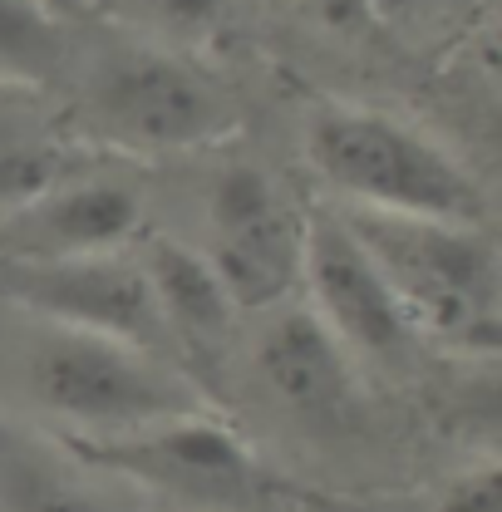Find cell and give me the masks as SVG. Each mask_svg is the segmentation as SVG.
Listing matches in <instances>:
<instances>
[{
    "label": "cell",
    "instance_id": "14",
    "mask_svg": "<svg viewBox=\"0 0 502 512\" xmlns=\"http://www.w3.org/2000/svg\"><path fill=\"white\" fill-rule=\"evenodd\" d=\"M10 512H109L99 493L40 463H10Z\"/></svg>",
    "mask_w": 502,
    "mask_h": 512
},
{
    "label": "cell",
    "instance_id": "8",
    "mask_svg": "<svg viewBox=\"0 0 502 512\" xmlns=\"http://www.w3.org/2000/svg\"><path fill=\"white\" fill-rule=\"evenodd\" d=\"M320 325L355 355V360H404L419 335L399 311L394 291L384 286L370 252L355 242L345 217L320 202L306 212V247H301V291Z\"/></svg>",
    "mask_w": 502,
    "mask_h": 512
},
{
    "label": "cell",
    "instance_id": "10",
    "mask_svg": "<svg viewBox=\"0 0 502 512\" xmlns=\"http://www.w3.org/2000/svg\"><path fill=\"white\" fill-rule=\"evenodd\" d=\"M256 335V370L266 389L306 424H345L360 404L355 355L320 325L301 296L261 311Z\"/></svg>",
    "mask_w": 502,
    "mask_h": 512
},
{
    "label": "cell",
    "instance_id": "9",
    "mask_svg": "<svg viewBox=\"0 0 502 512\" xmlns=\"http://www.w3.org/2000/svg\"><path fill=\"white\" fill-rule=\"evenodd\" d=\"M143 237V197L109 173H69L40 197L0 212V256L50 261V256L128 252Z\"/></svg>",
    "mask_w": 502,
    "mask_h": 512
},
{
    "label": "cell",
    "instance_id": "1",
    "mask_svg": "<svg viewBox=\"0 0 502 512\" xmlns=\"http://www.w3.org/2000/svg\"><path fill=\"white\" fill-rule=\"evenodd\" d=\"M335 207V202H330ZM370 252L419 345L493 355L502 345V266L488 227L335 207Z\"/></svg>",
    "mask_w": 502,
    "mask_h": 512
},
{
    "label": "cell",
    "instance_id": "3",
    "mask_svg": "<svg viewBox=\"0 0 502 512\" xmlns=\"http://www.w3.org/2000/svg\"><path fill=\"white\" fill-rule=\"evenodd\" d=\"M306 163L335 207L488 227V192L434 133L384 109L330 104L306 124Z\"/></svg>",
    "mask_w": 502,
    "mask_h": 512
},
{
    "label": "cell",
    "instance_id": "11",
    "mask_svg": "<svg viewBox=\"0 0 502 512\" xmlns=\"http://www.w3.org/2000/svg\"><path fill=\"white\" fill-rule=\"evenodd\" d=\"M138 266H143V281H148V296H153V311L158 325L168 335V350L173 360H212L232 325H237V306L227 296V286L217 281L212 261L202 256V247H188L178 237H163V232H143L138 237Z\"/></svg>",
    "mask_w": 502,
    "mask_h": 512
},
{
    "label": "cell",
    "instance_id": "15",
    "mask_svg": "<svg viewBox=\"0 0 502 512\" xmlns=\"http://www.w3.org/2000/svg\"><path fill=\"white\" fill-rule=\"evenodd\" d=\"M439 512H502V473L498 463L463 468L439 498Z\"/></svg>",
    "mask_w": 502,
    "mask_h": 512
},
{
    "label": "cell",
    "instance_id": "12",
    "mask_svg": "<svg viewBox=\"0 0 502 512\" xmlns=\"http://www.w3.org/2000/svg\"><path fill=\"white\" fill-rule=\"evenodd\" d=\"M64 30L45 0H0V89H40L60 79Z\"/></svg>",
    "mask_w": 502,
    "mask_h": 512
},
{
    "label": "cell",
    "instance_id": "13",
    "mask_svg": "<svg viewBox=\"0 0 502 512\" xmlns=\"http://www.w3.org/2000/svg\"><path fill=\"white\" fill-rule=\"evenodd\" d=\"M84 163H74V148H64L55 138H25V133H0V212L40 197L55 188L60 178L79 173Z\"/></svg>",
    "mask_w": 502,
    "mask_h": 512
},
{
    "label": "cell",
    "instance_id": "2",
    "mask_svg": "<svg viewBox=\"0 0 502 512\" xmlns=\"http://www.w3.org/2000/svg\"><path fill=\"white\" fill-rule=\"evenodd\" d=\"M25 389L55 424H69L74 439H119L133 429L217 409L197 375H188L178 360L50 320H30Z\"/></svg>",
    "mask_w": 502,
    "mask_h": 512
},
{
    "label": "cell",
    "instance_id": "6",
    "mask_svg": "<svg viewBox=\"0 0 502 512\" xmlns=\"http://www.w3.org/2000/svg\"><path fill=\"white\" fill-rule=\"evenodd\" d=\"M0 301L30 320L99 330V335H114V340L158 350L173 360L153 296H148V281H143V266L133 252L50 256V261L0 256Z\"/></svg>",
    "mask_w": 502,
    "mask_h": 512
},
{
    "label": "cell",
    "instance_id": "7",
    "mask_svg": "<svg viewBox=\"0 0 502 512\" xmlns=\"http://www.w3.org/2000/svg\"><path fill=\"white\" fill-rule=\"evenodd\" d=\"M74 448L133 483L207 508H237L261 483V468L242 444V434L217 414H183L153 429H133L119 439H74Z\"/></svg>",
    "mask_w": 502,
    "mask_h": 512
},
{
    "label": "cell",
    "instance_id": "4",
    "mask_svg": "<svg viewBox=\"0 0 502 512\" xmlns=\"http://www.w3.org/2000/svg\"><path fill=\"white\" fill-rule=\"evenodd\" d=\"M84 124L119 153H188L227 138L237 114L227 94L183 55L124 45L84 74Z\"/></svg>",
    "mask_w": 502,
    "mask_h": 512
},
{
    "label": "cell",
    "instance_id": "5",
    "mask_svg": "<svg viewBox=\"0 0 502 512\" xmlns=\"http://www.w3.org/2000/svg\"><path fill=\"white\" fill-rule=\"evenodd\" d=\"M306 217L281 197L276 178L232 163L207 188V247L217 281L237 311H271L301 291Z\"/></svg>",
    "mask_w": 502,
    "mask_h": 512
},
{
    "label": "cell",
    "instance_id": "16",
    "mask_svg": "<svg viewBox=\"0 0 502 512\" xmlns=\"http://www.w3.org/2000/svg\"><path fill=\"white\" fill-rule=\"evenodd\" d=\"M370 5L394 25H439V20H453L458 0H370Z\"/></svg>",
    "mask_w": 502,
    "mask_h": 512
}]
</instances>
